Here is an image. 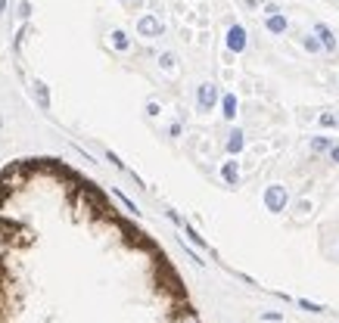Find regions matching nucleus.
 Instances as JSON below:
<instances>
[{"instance_id":"obj_5","label":"nucleus","mask_w":339,"mask_h":323,"mask_svg":"<svg viewBox=\"0 0 339 323\" xmlns=\"http://www.w3.org/2000/svg\"><path fill=\"white\" fill-rule=\"evenodd\" d=\"M228 44H231V50H243L246 47V31L243 28H231V40H228Z\"/></svg>"},{"instance_id":"obj_8","label":"nucleus","mask_w":339,"mask_h":323,"mask_svg":"<svg viewBox=\"0 0 339 323\" xmlns=\"http://www.w3.org/2000/svg\"><path fill=\"white\" fill-rule=\"evenodd\" d=\"M321 125H324V128H336V125H339V118H336L333 112H324V115H321Z\"/></svg>"},{"instance_id":"obj_14","label":"nucleus","mask_w":339,"mask_h":323,"mask_svg":"<svg viewBox=\"0 0 339 323\" xmlns=\"http://www.w3.org/2000/svg\"><path fill=\"white\" fill-rule=\"evenodd\" d=\"M327 152H330V158H333V161H336V165H339V146H336V143H333V146H330V149H327Z\"/></svg>"},{"instance_id":"obj_12","label":"nucleus","mask_w":339,"mask_h":323,"mask_svg":"<svg viewBox=\"0 0 339 323\" xmlns=\"http://www.w3.org/2000/svg\"><path fill=\"white\" fill-rule=\"evenodd\" d=\"M224 109H228V112H224V115H228V118H234V109H237L234 97H228V100H224Z\"/></svg>"},{"instance_id":"obj_1","label":"nucleus","mask_w":339,"mask_h":323,"mask_svg":"<svg viewBox=\"0 0 339 323\" xmlns=\"http://www.w3.org/2000/svg\"><path fill=\"white\" fill-rule=\"evenodd\" d=\"M0 323H199L165 258L59 161L0 174Z\"/></svg>"},{"instance_id":"obj_6","label":"nucleus","mask_w":339,"mask_h":323,"mask_svg":"<svg viewBox=\"0 0 339 323\" xmlns=\"http://www.w3.org/2000/svg\"><path fill=\"white\" fill-rule=\"evenodd\" d=\"M330 146H333L330 137H314V140H311V152H327Z\"/></svg>"},{"instance_id":"obj_3","label":"nucleus","mask_w":339,"mask_h":323,"mask_svg":"<svg viewBox=\"0 0 339 323\" xmlns=\"http://www.w3.org/2000/svg\"><path fill=\"white\" fill-rule=\"evenodd\" d=\"M314 34H318V40H321V47H324V50H336V34L330 31V25L318 22V25H314Z\"/></svg>"},{"instance_id":"obj_2","label":"nucleus","mask_w":339,"mask_h":323,"mask_svg":"<svg viewBox=\"0 0 339 323\" xmlns=\"http://www.w3.org/2000/svg\"><path fill=\"white\" fill-rule=\"evenodd\" d=\"M286 199H289L286 187H271V190L265 193V205H268L271 212H283V209H286Z\"/></svg>"},{"instance_id":"obj_10","label":"nucleus","mask_w":339,"mask_h":323,"mask_svg":"<svg viewBox=\"0 0 339 323\" xmlns=\"http://www.w3.org/2000/svg\"><path fill=\"white\" fill-rule=\"evenodd\" d=\"M299 308H305V311H311V314H321V311H324L321 305H311L308 298H299Z\"/></svg>"},{"instance_id":"obj_4","label":"nucleus","mask_w":339,"mask_h":323,"mask_svg":"<svg viewBox=\"0 0 339 323\" xmlns=\"http://www.w3.org/2000/svg\"><path fill=\"white\" fill-rule=\"evenodd\" d=\"M286 28H289V19H286L283 13H271V16H268V31H271V34H283Z\"/></svg>"},{"instance_id":"obj_13","label":"nucleus","mask_w":339,"mask_h":323,"mask_svg":"<svg viewBox=\"0 0 339 323\" xmlns=\"http://www.w3.org/2000/svg\"><path fill=\"white\" fill-rule=\"evenodd\" d=\"M209 103H215V90H212V87L202 90V106H209Z\"/></svg>"},{"instance_id":"obj_11","label":"nucleus","mask_w":339,"mask_h":323,"mask_svg":"<svg viewBox=\"0 0 339 323\" xmlns=\"http://www.w3.org/2000/svg\"><path fill=\"white\" fill-rule=\"evenodd\" d=\"M224 177H228V180H237V165H234V161H228V168H224Z\"/></svg>"},{"instance_id":"obj_9","label":"nucleus","mask_w":339,"mask_h":323,"mask_svg":"<svg viewBox=\"0 0 339 323\" xmlns=\"http://www.w3.org/2000/svg\"><path fill=\"white\" fill-rule=\"evenodd\" d=\"M231 149H234V152H240V149H243V134H240V131H234V134H231Z\"/></svg>"},{"instance_id":"obj_7","label":"nucleus","mask_w":339,"mask_h":323,"mask_svg":"<svg viewBox=\"0 0 339 323\" xmlns=\"http://www.w3.org/2000/svg\"><path fill=\"white\" fill-rule=\"evenodd\" d=\"M302 47H305L308 53H318V50H324V47H321V40H318V34H308V37L302 40Z\"/></svg>"}]
</instances>
